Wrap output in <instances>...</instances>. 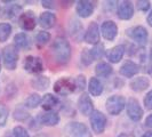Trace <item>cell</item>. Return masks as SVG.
Listing matches in <instances>:
<instances>
[{"label":"cell","mask_w":152,"mask_h":137,"mask_svg":"<svg viewBox=\"0 0 152 137\" xmlns=\"http://www.w3.org/2000/svg\"><path fill=\"white\" fill-rule=\"evenodd\" d=\"M53 60L58 64H66L71 57V46L63 37H57L50 46Z\"/></svg>","instance_id":"cell-1"},{"label":"cell","mask_w":152,"mask_h":137,"mask_svg":"<svg viewBox=\"0 0 152 137\" xmlns=\"http://www.w3.org/2000/svg\"><path fill=\"white\" fill-rule=\"evenodd\" d=\"M68 137H91L88 127L80 122H70L64 128Z\"/></svg>","instance_id":"cell-2"},{"label":"cell","mask_w":152,"mask_h":137,"mask_svg":"<svg viewBox=\"0 0 152 137\" xmlns=\"http://www.w3.org/2000/svg\"><path fill=\"white\" fill-rule=\"evenodd\" d=\"M76 81L70 78H61L54 85V91L61 96H68L76 90Z\"/></svg>","instance_id":"cell-3"},{"label":"cell","mask_w":152,"mask_h":137,"mask_svg":"<svg viewBox=\"0 0 152 137\" xmlns=\"http://www.w3.org/2000/svg\"><path fill=\"white\" fill-rule=\"evenodd\" d=\"M4 64L8 70H15L18 60V53L15 46H7L2 50Z\"/></svg>","instance_id":"cell-4"},{"label":"cell","mask_w":152,"mask_h":137,"mask_svg":"<svg viewBox=\"0 0 152 137\" xmlns=\"http://www.w3.org/2000/svg\"><path fill=\"white\" fill-rule=\"evenodd\" d=\"M125 105H126V99L118 95H113L109 97L107 101V110L111 115L119 114L124 110Z\"/></svg>","instance_id":"cell-5"},{"label":"cell","mask_w":152,"mask_h":137,"mask_svg":"<svg viewBox=\"0 0 152 137\" xmlns=\"http://www.w3.org/2000/svg\"><path fill=\"white\" fill-rule=\"evenodd\" d=\"M91 129L94 130V133L96 134H102L105 127H107V118L105 115L99 112L97 110H94L93 113L91 114Z\"/></svg>","instance_id":"cell-6"},{"label":"cell","mask_w":152,"mask_h":137,"mask_svg":"<svg viewBox=\"0 0 152 137\" xmlns=\"http://www.w3.org/2000/svg\"><path fill=\"white\" fill-rule=\"evenodd\" d=\"M127 114L133 121H140L143 117V110L140 105V103L135 98H129L127 104Z\"/></svg>","instance_id":"cell-7"},{"label":"cell","mask_w":152,"mask_h":137,"mask_svg":"<svg viewBox=\"0 0 152 137\" xmlns=\"http://www.w3.org/2000/svg\"><path fill=\"white\" fill-rule=\"evenodd\" d=\"M24 68L25 71L30 72V73H40L44 70V64L40 57L36 56H26L25 61H24Z\"/></svg>","instance_id":"cell-8"},{"label":"cell","mask_w":152,"mask_h":137,"mask_svg":"<svg viewBox=\"0 0 152 137\" xmlns=\"http://www.w3.org/2000/svg\"><path fill=\"white\" fill-rule=\"evenodd\" d=\"M18 24L25 31H32L36 28V16L33 14V12L28 10L25 13L21 14L18 18Z\"/></svg>","instance_id":"cell-9"},{"label":"cell","mask_w":152,"mask_h":137,"mask_svg":"<svg viewBox=\"0 0 152 137\" xmlns=\"http://www.w3.org/2000/svg\"><path fill=\"white\" fill-rule=\"evenodd\" d=\"M128 36L140 45H145L148 41V31L143 26H135L127 31Z\"/></svg>","instance_id":"cell-10"},{"label":"cell","mask_w":152,"mask_h":137,"mask_svg":"<svg viewBox=\"0 0 152 137\" xmlns=\"http://www.w3.org/2000/svg\"><path fill=\"white\" fill-rule=\"evenodd\" d=\"M101 32H102V36L107 40L112 41L117 37L118 26H117V24L113 21H105L101 26Z\"/></svg>","instance_id":"cell-11"},{"label":"cell","mask_w":152,"mask_h":137,"mask_svg":"<svg viewBox=\"0 0 152 137\" xmlns=\"http://www.w3.org/2000/svg\"><path fill=\"white\" fill-rule=\"evenodd\" d=\"M85 41L91 45H97L99 42V28L97 23L91 22L89 24L87 32L85 34Z\"/></svg>","instance_id":"cell-12"},{"label":"cell","mask_w":152,"mask_h":137,"mask_svg":"<svg viewBox=\"0 0 152 137\" xmlns=\"http://www.w3.org/2000/svg\"><path fill=\"white\" fill-rule=\"evenodd\" d=\"M78 107L84 115H91L94 111V104L88 94H83L78 99Z\"/></svg>","instance_id":"cell-13"},{"label":"cell","mask_w":152,"mask_h":137,"mask_svg":"<svg viewBox=\"0 0 152 137\" xmlns=\"http://www.w3.org/2000/svg\"><path fill=\"white\" fill-rule=\"evenodd\" d=\"M134 15V6L130 1H122L118 6V17L121 20H129Z\"/></svg>","instance_id":"cell-14"},{"label":"cell","mask_w":152,"mask_h":137,"mask_svg":"<svg viewBox=\"0 0 152 137\" xmlns=\"http://www.w3.org/2000/svg\"><path fill=\"white\" fill-rule=\"evenodd\" d=\"M77 13L80 17H89V16L94 13V4L91 2V1H86V0H83V1H79L78 5H77Z\"/></svg>","instance_id":"cell-15"},{"label":"cell","mask_w":152,"mask_h":137,"mask_svg":"<svg viewBox=\"0 0 152 137\" xmlns=\"http://www.w3.org/2000/svg\"><path fill=\"white\" fill-rule=\"evenodd\" d=\"M138 71H140V68H138V65H137L136 63H134V62L132 61H127L122 64V66L120 68L119 72H120L121 76L127 77V78H132L135 74H137Z\"/></svg>","instance_id":"cell-16"},{"label":"cell","mask_w":152,"mask_h":137,"mask_svg":"<svg viewBox=\"0 0 152 137\" xmlns=\"http://www.w3.org/2000/svg\"><path fill=\"white\" fill-rule=\"evenodd\" d=\"M39 23H40V25L42 28L50 29V28H53L54 25H55V23H56V16H55V14L50 13V12H45L39 17Z\"/></svg>","instance_id":"cell-17"},{"label":"cell","mask_w":152,"mask_h":137,"mask_svg":"<svg viewBox=\"0 0 152 137\" xmlns=\"http://www.w3.org/2000/svg\"><path fill=\"white\" fill-rule=\"evenodd\" d=\"M124 54H125V47L122 45L115 46L107 53V60L111 63H118L121 61Z\"/></svg>","instance_id":"cell-18"},{"label":"cell","mask_w":152,"mask_h":137,"mask_svg":"<svg viewBox=\"0 0 152 137\" xmlns=\"http://www.w3.org/2000/svg\"><path fill=\"white\" fill-rule=\"evenodd\" d=\"M60 106V101L52 94H46L42 98V107L47 111H52Z\"/></svg>","instance_id":"cell-19"},{"label":"cell","mask_w":152,"mask_h":137,"mask_svg":"<svg viewBox=\"0 0 152 137\" xmlns=\"http://www.w3.org/2000/svg\"><path fill=\"white\" fill-rule=\"evenodd\" d=\"M150 85V81L145 77H138L130 81V88L134 91H143L145 90Z\"/></svg>","instance_id":"cell-20"},{"label":"cell","mask_w":152,"mask_h":137,"mask_svg":"<svg viewBox=\"0 0 152 137\" xmlns=\"http://www.w3.org/2000/svg\"><path fill=\"white\" fill-rule=\"evenodd\" d=\"M40 122L45 126H56L60 122V117L56 112H48V113L40 115Z\"/></svg>","instance_id":"cell-21"},{"label":"cell","mask_w":152,"mask_h":137,"mask_svg":"<svg viewBox=\"0 0 152 137\" xmlns=\"http://www.w3.org/2000/svg\"><path fill=\"white\" fill-rule=\"evenodd\" d=\"M14 42H15V46L17 48H22V49L30 48L31 46L30 38L25 33H17L14 37Z\"/></svg>","instance_id":"cell-22"},{"label":"cell","mask_w":152,"mask_h":137,"mask_svg":"<svg viewBox=\"0 0 152 137\" xmlns=\"http://www.w3.org/2000/svg\"><path fill=\"white\" fill-rule=\"evenodd\" d=\"M88 89L93 96H99L103 91V85L97 78H91L88 84Z\"/></svg>","instance_id":"cell-23"},{"label":"cell","mask_w":152,"mask_h":137,"mask_svg":"<svg viewBox=\"0 0 152 137\" xmlns=\"http://www.w3.org/2000/svg\"><path fill=\"white\" fill-rule=\"evenodd\" d=\"M113 68L110 64H107L105 62H99V64L96 65L95 68V72L99 77H103V78H107L112 73Z\"/></svg>","instance_id":"cell-24"},{"label":"cell","mask_w":152,"mask_h":137,"mask_svg":"<svg viewBox=\"0 0 152 137\" xmlns=\"http://www.w3.org/2000/svg\"><path fill=\"white\" fill-rule=\"evenodd\" d=\"M31 84L33 86V88H36L38 90H45L49 87L50 81L47 77H38V78H34L31 81Z\"/></svg>","instance_id":"cell-25"},{"label":"cell","mask_w":152,"mask_h":137,"mask_svg":"<svg viewBox=\"0 0 152 137\" xmlns=\"http://www.w3.org/2000/svg\"><path fill=\"white\" fill-rule=\"evenodd\" d=\"M22 13V7L18 5H9L4 9V17L6 18H14Z\"/></svg>","instance_id":"cell-26"},{"label":"cell","mask_w":152,"mask_h":137,"mask_svg":"<svg viewBox=\"0 0 152 137\" xmlns=\"http://www.w3.org/2000/svg\"><path fill=\"white\" fill-rule=\"evenodd\" d=\"M12 34V25L9 23H0V42L7 41Z\"/></svg>","instance_id":"cell-27"},{"label":"cell","mask_w":152,"mask_h":137,"mask_svg":"<svg viewBox=\"0 0 152 137\" xmlns=\"http://www.w3.org/2000/svg\"><path fill=\"white\" fill-rule=\"evenodd\" d=\"M104 50H105L104 45L99 42L97 45H95L91 48V50H89V53H91L93 60H99V58H102V56L104 55Z\"/></svg>","instance_id":"cell-28"},{"label":"cell","mask_w":152,"mask_h":137,"mask_svg":"<svg viewBox=\"0 0 152 137\" xmlns=\"http://www.w3.org/2000/svg\"><path fill=\"white\" fill-rule=\"evenodd\" d=\"M40 103H41V97L38 94H32L25 101V106L29 109H34L38 106Z\"/></svg>","instance_id":"cell-29"},{"label":"cell","mask_w":152,"mask_h":137,"mask_svg":"<svg viewBox=\"0 0 152 137\" xmlns=\"http://www.w3.org/2000/svg\"><path fill=\"white\" fill-rule=\"evenodd\" d=\"M36 40H37V44L39 46H44L50 40V34L46 31H40L36 37Z\"/></svg>","instance_id":"cell-30"},{"label":"cell","mask_w":152,"mask_h":137,"mask_svg":"<svg viewBox=\"0 0 152 137\" xmlns=\"http://www.w3.org/2000/svg\"><path fill=\"white\" fill-rule=\"evenodd\" d=\"M8 118V110L4 104L0 103V127H4L6 125Z\"/></svg>","instance_id":"cell-31"},{"label":"cell","mask_w":152,"mask_h":137,"mask_svg":"<svg viewBox=\"0 0 152 137\" xmlns=\"http://www.w3.org/2000/svg\"><path fill=\"white\" fill-rule=\"evenodd\" d=\"M13 135H14V137H30L26 129H24L21 126H16L13 129Z\"/></svg>","instance_id":"cell-32"},{"label":"cell","mask_w":152,"mask_h":137,"mask_svg":"<svg viewBox=\"0 0 152 137\" xmlns=\"http://www.w3.org/2000/svg\"><path fill=\"white\" fill-rule=\"evenodd\" d=\"M81 62L84 63L85 65H89L93 62V57H91V55L88 49H85V52L81 55Z\"/></svg>","instance_id":"cell-33"},{"label":"cell","mask_w":152,"mask_h":137,"mask_svg":"<svg viewBox=\"0 0 152 137\" xmlns=\"http://www.w3.org/2000/svg\"><path fill=\"white\" fill-rule=\"evenodd\" d=\"M144 105L148 110H152V90H150L144 97Z\"/></svg>","instance_id":"cell-34"},{"label":"cell","mask_w":152,"mask_h":137,"mask_svg":"<svg viewBox=\"0 0 152 137\" xmlns=\"http://www.w3.org/2000/svg\"><path fill=\"white\" fill-rule=\"evenodd\" d=\"M137 8H138V10L146 12V10L150 8V1H145V0L137 1Z\"/></svg>","instance_id":"cell-35"},{"label":"cell","mask_w":152,"mask_h":137,"mask_svg":"<svg viewBox=\"0 0 152 137\" xmlns=\"http://www.w3.org/2000/svg\"><path fill=\"white\" fill-rule=\"evenodd\" d=\"M14 117H15V119H17V120L23 121V120H25V119L29 117V114L26 113V112H24L23 110H16Z\"/></svg>","instance_id":"cell-36"},{"label":"cell","mask_w":152,"mask_h":137,"mask_svg":"<svg viewBox=\"0 0 152 137\" xmlns=\"http://www.w3.org/2000/svg\"><path fill=\"white\" fill-rule=\"evenodd\" d=\"M85 77L84 76H79L78 78H77V80H76V86L79 88V89H84L85 88Z\"/></svg>","instance_id":"cell-37"},{"label":"cell","mask_w":152,"mask_h":137,"mask_svg":"<svg viewBox=\"0 0 152 137\" xmlns=\"http://www.w3.org/2000/svg\"><path fill=\"white\" fill-rule=\"evenodd\" d=\"M145 125H146L148 127L152 128V114H150V115L146 118V120H145Z\"/></svg>","instance_id":"cell-38"},{"label":"cell","mask_w":152,"mask_h":137,"mask_svg":"<svg viewBox=\"0 0 152 137\" xmlns=\"http://www.w3.org/2000/svg\"><path fill=\"white\" fill-rule=\"evenodd\" d=\"M148 23L152 26V12L149 14V16H148Z\"/></svg>","instance_id":"cell-39"},{"label":"cell","mask_w":152,"mask_h":137,"mask_svg":"<svg viewBox=\"0 0 152 137\" xmlns=\"http://www.w3.org/2000/svg\"><path fill=\"white\" fill-rule=\"evenodd\" d=\"M142 137H152V131H148V133H145Z\"/></svg>","instance_id":"cell-40"},{"label":"cell","mask_w":152,"mask_h":137,"mask_svg":"<svg viewBox=\"0 0 152 137\" xmlns=\"http://www.w3.org/2000/svg\"><path fill=\"white\" fill-rule=\"evenodd\" d=\"M118 137H128V136H127L126 134H120V135H119Z\"/></svg>","instance_id":"cell-41"},{"label":"cell","mask_w":152,"mask_h":137,"mask_svg":"<svg viewBox=\"0 0 152 137\" xmlns=\"http://www.w3.org/2000/svg\"><path fill=\"white\" fill-rule=\"evenodd\" d=\"M5 137H13V136H12L10 134H6V135H5Z\"/></svg>","instance_id":"cell-42"},{"label":"cell","mask_w":152,"mask_h":137,"mask_svg":"<svg viewBox=\"0 0 152 137\" xmlns=\"http://www.w3.org/2000/svg\"><path fill=\"white\" fill-rule=\"evenodd\" d=\"M150 57H151V61H152V50H151V54H150Z\"/></svg>","instance_id":"cell-43"},{"label":"cell","mask_w":152,"mask_h":137,"mask_svg":"<svg viewBox=\"0 0 152 137\" xmlns=\"http://www.w3.org/2000/svg\"><path fill=\"white\" fill-rule=\"evenodd\" d=\"M37 137H45V136H42V135H38Z\"/></svg>","instance_id":"cell-44"},{"label":"cell","mask_w":152,"mask_h":137,"mask_svg":"<svg viewBox=\"0 0 152 137\" xmlns=\"http://www.w3.org/2000/svg\"><path fill=\"white\" fill-rule=\"evenodd\" d=\"M0 71H1V64H0Z\"/></svg>","instance_id":"cell-45"}]
</instances>
